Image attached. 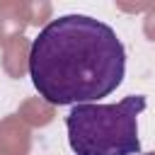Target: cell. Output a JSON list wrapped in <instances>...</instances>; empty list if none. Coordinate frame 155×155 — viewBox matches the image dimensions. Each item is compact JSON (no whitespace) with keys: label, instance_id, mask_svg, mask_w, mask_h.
<instances>
[{"label":"cell","instance_id":"obj_1","mask_svg":"<svg viewBox=\"0 0 155 155\" xmlns=\"http://www.w3.org/2000/svg\"><path fill=\"white\" fill-rule=\"evenodd\" d=\"M27 70L48 104H97L124 82L126 48L102 19L61 15L31 41Z\"/></svg>","mask_w":155,"mask_h":155},{"label":"cell","instance_id":"obj_2","mask_svg":"<svg viewBox=\"0 0 155 155\" xmlns=\"http://www.w3.org/2000/svg\"><path fill=\"white\" fill-rule=\"evenodd\" d=\"M143 109V94H128L116 104H75L65 116L73 155H138Z\"/></svg>","mask_w":155,"mask_h":155},{"label":"cell","instance_id":"obj_3","mask_svg":"<svg viewBox=\"0 0 155 155\" xmlns=\"http://www.w3.org/2000/svg\"><path fill=\"white\" fill-rule=\"evenodd\" d=\"M143 155H155V150H153V153H143Z\"/></svg>","mask_w":155,"mask_h":155}]
</instances>
